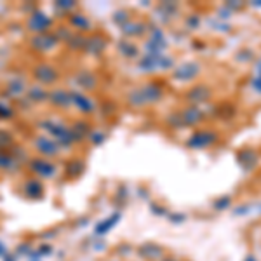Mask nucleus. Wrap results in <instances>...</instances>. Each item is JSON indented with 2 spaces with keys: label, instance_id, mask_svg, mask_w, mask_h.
Returning a JSON list of instances; mask_svg holds the SVG:
<instances>
[{
  "label": "nucleus",
  "instance_id": "6ab92c4d",
  "mask_svg": "<svg viewBox=\"0 0 261 261\" xmlns=\"http://www.w3.org/2000/svg\"><path fill=\"white\" fill-rule=\"evenodd\" d=\"M11 143V136L7 132H0V146H6Z\"/></svg>",
  "mask_w": 261,
  "mask_h": 261
},
{
  "label": "nucleus",
  "instance_id": "39448f33",
  "mask_svg": "<svg viewBox=\"0 0 261 261\" xmlns=\"http://www.w3.org/2000/svg\"><path fill=\"white\" fill-rule=\"evenodd\" d=\"M32 169H33V172L40 174L42 178H51V176L56 172V169H54L53 164L46 162V160H42V159L33 160V162H32Z\"/></svg>",
  "mask_w": 261,
  "mask_h": 261
},
{
  "label": "nucleus",
  "instance_id": "412c9836",
  "mask_svg": "<svg viewBox=\"0 0 261 261\" xmlns=\"http://www.w3.org/2000/svg\"><path fill=\"white\" fill-rule=\"evenodd\" d=\"M124 53L129 54V56H131V54H134V53H136V47H132V46H126V47H124Z\"/></svg>",
  "mask_w": 261,
  "mask_h": 261
},
{
  "label": "nucleus",
  "instance_id": "f03ea898",
  "mask_svg": "<svg viewBox=\"0 0 261 261\" xmlns=\"http://www.w3.org/2000/svg\"><path fill=\"white\" fill-rule=\"evenodd\" d=\"M218 141V134L214 131H195L186 141V146L192 150H204Z\"/></svg>",
  "mask_w": 261,
  "mask_h": 261
},
{
  "label": "nucleus",
  "instance_id": "0eeeda50",
  "mask_svg": "<svg viewBox=\"0 0 261 261\" xmlns=\"http://www.w3.org/2000/svg\"><path fill=\"white\" fill-rule=\"evenodd\" d=\"M119 221H120V212H113L112 216H108V218H106L105 221H101V223H99V225L96 226V235H105V233H108V231L112 230L113 226H115Z\"/></svg>",
  "mask_w": 261,
  "mask_h": 261
},
{
  "label": "nucleus",
  "instance_id": "5701e85b",
  "mask_svg": "<svg viewBox=\"0 0 261 261\" xmlns=\"http://www.w3.org/2000/svg\"><path fill=\"white\" fill-rule=\"evenodd\" d=\"M245 261H256V258H254V256H247V258H245Z\"/></svg>",
  "mask_w": 261,
  "mask_h": 261
},
{
  "label": "nucleus",
  "instance_id": "6e6552de",
  "mask_svg": "<svg viewBox=\"0 0 261 261\" xmlns=\"http://www.w3.org/2000/svg\"><path fill=\"white\" fill-rule=\"evenodd\" d=\"M209 98H211V91H209L205 86H195L188 93V99H192V101H197V103L207 101Z\"/></svg>",
  "mask_w": 261,
  "mask_h": 261
},
{
  "label": "nucleus",
  "instance_id": "20e7f679",
  "mask_svg": "<svg viewBox=\"0 0 261 261\" xmlns=\"http://www.w3.org/2000/svg\"><path fill=\"white\" fill-rule=\"evenodd\" d=\"M179 117H181V122L185 124V126H195V124H198L202 119H204L202 112L198 108H195V106L185 110L183 113H179Z\"/></svg>",
  "mask_w": 261,
  "mask_h": 261
},
{
  "label": "nucleus",
  "instance_id": "aec40b11",
  "mask_svg": "<svg viewBox=\"0 0 261 261\" xmlns=\"http://www.w3.org/2000/svg\"><path fill=\"white\" fill-rule=\"evenodd\" d=\"M9 164V157H6V153H0V167H6Z\"/></svg>",
  "mask_w": 261,
  "mask_h": 261
},
{
  "label": "nucleus",
  "instance_id": "f3484780",
  "mask_svg": "<svg viewBox=\"0 0 261 261\" xmlns=\"http://www.w3.org/2000/svg\"><path fill=\"white\" fill-rule=\"evenodd\" d=\"M231 205V197H221L214 202V209L216 211H223V209H228Z\"/></svg>",
  "mask_w": 261,
  "mask_h": 261
},
{
  "label": "nucleus",
  "instance_id": "1a4fd4ad",
  "mask_svg": "<svg viewBox=\"0 0 261 261\" xmlns=\"http://www.w3.org/2000/svg\"><path fill=\"white\" fill-rule=\"evenodd\" d=\"M139 254L146 259H155V258H159V256H162V249L155 244H145V245H141V249H139Z\"/></svg>",
  "mask_w": 261,
  "mask_h": 261
},
{
  "label": "nucleus",
  "instance_id": "9d476101",
  "mask_svg": "<svg viewBox=\"0 0 261 261\" xmlns=\"http://www.w3.org/2000/svg\"><path fill=\"white\" fill-rule=\"evenodd\" d=\"M49 25H51V21L46 18V14H35V16H32V20H30V27L35 32H44Z\"/></svg>",
  "mask_w": 261,
  "mask_h": 261
},
{
  "label": "nucleus",
  "instance_id": "a211bd4d",
  "mask_svg": "<svg viewBox=\"0 0 261 261\" xmlns=\"http://www.w3.org/2000/svg\"><path fill=\"white\" fill-rule=\"evenodd\" d=\"M252 89L261 93V61L258 63V75H256V79L252 80Z\"/></svg>",
  "mask_w": 261,
  "mask_h": 261
},
{
  "label": "nucleus",
  "instance_id": "2eb2a0df",
  "mask_svg": "<svg viewBox=\"0 0 261 261\" xmlns=\"http://www.w3.org/2000/svg\"><path fill=\"white\" fill-rule=\"evenodd\" d=\"M39 148L42 150L44 153H47V155H49V153L56 152L58 146L54 145L53 141H49V139H39Z\"/></svg>",
  "mask_w": 261,
  "mask_h": 261
},
{
  "label": "nucleus",
  "instance_id": "9b49d317",
  "mask_svg": "<svg viewBox=\"0 0 261 261\" xmlns=\"http://www.w3.org/2000/svg\"><path fill=\"white\" fill-rule=\"evenodd\" d=\"M237 159H238V162H240V165H244L245 164V160H247V171L249 169H252L254 167L256 164H258V157H256V153L254 152H251V150H245V152H240L237 155Z\"/></svg>",
  "mask_w": 261,
  "mask_h": 261
},
{
  "label": "nucleus",
  "instance_id": "4468645a",
  "mask_svg": "<svg viewBox=\"0 0 261 261\" xmlns=\"http://www.w3.org/2000/svg\"><path fill=\"white\" fill-rule=\"evenodd\" d=\"M53 101L56 103V105H61V106H66V105H70V103H72V96H70V94H66V93H63V91H58V93H54L53 94Z\"/></svg>",
  "mask_w": 261,
  "mask_h": 261
},
{
  "label": "nucleus",
  "instance_id": "f257e3e1",
  "mask_svg": "<svg viewBox=\"0 0 261 261\" xmlns=\"http://www.w3.org/2000/svg\"><path fill=\"white\" fill-rule=\"evenodd\" d=\"M131 99H136L138 98V101L134 103V105H148V103H155L159 101L160 98H162V89H160L159 86H155V84H146L145 87H141V89L134 91V93L129 96Z\"/></svg>",
  "mask_w": 261,
  "mask_h": 261
},
{
  "label": "nucleus",
  "instance_id": "4be33fe9",
  "mask_svg": "<svg viewBox=\"0 0 261 261\" xmlns=\"http://www.w3.org/2000/svg\"><path fill=\"white\" fill-rule=\"evenodd\" d=\"M2 254H6V247H4V245L0 244V256H2Z\"/></svg>",
  "mask_w": 261,
  "mask_h": 261
},
{
  "label": "nucleus",
  "instance_id": "f8f14e48",
  "mask_svg": "<svg viewBox=\"0 0 261 261\" xmlns=\"http://www.w3.org/2000/svg\"><path fill=\"white\" fill-rule=\"evenodd\" d=\"M44 193V188L39 181H30L27 183V195L32 197V198H40Z\"/></svg>",
  "mask_w": 261,
  "mask_h": 261
},
{
  "label": "nucleus",
  "instance_id": "423d86ee",
  "mask_svg": "<svg viewBox=\"0 0 261 261\" xmlns=\"http://www.w3.org/2000/svg\"><path fill=\"white\" fill-rule=\"evenodd\" d=\"M35 77L40 80V82L49 84V82H53V80L56 79L58 73H56V70H54L53 66L44 65V66H39V68L35 70Z\"/></svg>",
  "mask_w": 261,
  "mask_h": 261
},
{
  "label": "nucleus",
  "instance_id": "ddd939ff",
  "mask_svg": "<svg viewBox=\"0 0 261 261\" xmlns=\"http://www.w3.org/2000/svg\"><path fill=\"white\" fill-rule=\"evenodd\" d=\"M33 42H35V47H39V49H51V47L54 46V39L47 35L39 37V39H35Z\"/></svg>",
  "mask_w": 261,
  "mask_h": 261
},
{
  "label": "nucleus",
  "instance_id": "7ed1b4c3",
  "mask_svg": "<svg viewBox=\"0 0 261 261\" xmlns=\"http://www.w3.org/2000/svg\"><path fill=\"white\" fill-rule=\"evenodd\" d=\"M198 70H200V66L195 65V63H185V65L179 66L178 72L174 73V77L178 80H183V82H186V80L195 79V77L198 75Z\"/></svg>",
  "mask_w": 261,
  "mask_h": 261
},
{
  "label": "nucleus",
  "instance_id": "dca6fc26",
  "mask_svg": "<svg viewBox=\"0 0 261 261\" xmlns=\"http://www.w3.org/2000/svg\"><path fill=\"white\" fill-rule=\"evenodd\" d=\"M124 33H127V35H141V33H143V25H139V23H127V25H124Z\"/></svg>",
  "mask_w": 261,
  "mask_h": 261
}]
</instances>
